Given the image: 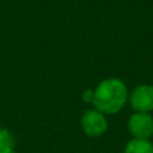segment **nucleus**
<instances>
[{"mask_svg": "<svg viewBox=\"0 0 153 153\" xmlns=\"http://www.w3.org/2000/svg\"><path fill=\"white\" fill-rule=\"evenodd\" d=\"M129 91L120 78H106L102 79L94 89L93 97V108L98 111L106 114H117L124 109L128 102Z\"/></svg>", "mask_w": 153, "mask_h": 153, "instance_id": "f257e3e1", "label": "nucleus"}, {"mask_svg": "<svg viewBox=\"0 0 153 153\" xmlns=\"http://www.w3.org/2000/svg\"><path fill=\"white\" fill-rule=\"evenodd\" d=\"M81 126L87 137H100L103 133H106L109 124L105 114L93 108L82 114Z\"/></svg>", "mask_w": 153, "mask_h": 153, "instance_id": "f03ea898", "label": "nucleus"}, {"mask_svg": "<svg viewBox=\"0 0 153 153\" xmlns=\"http://www.w3.org/2000/svg\"><path fill=\"white\" fill-rule=\"evenodd\" d=\"M130 108L134 111L152 113L153 111V85H137L128 97Z\"/></svg>", "mask_w": 153, "mask_h": 153, "instance_id": "7ed1b4c3", "label": "nucleus"}, {"mask_svg": "<svg viewBox=\"0 0 153 153\" xmlns=\"http://www.w3.org/2000/svg\"><path fill=\"white\" fill-rule=\"evenodd\" d=\"M126 126L132 138L151 140L153 136V117L151 113L134 111L133 114H130Z\"/></svg>", "mask_w": 153, "mask_h": 153, "instance_id": "20e7f679", "label": "nucleus"}, {"mask_svg": "<svg viewBox=\"0 0 153 153\" xmlns=\"http://www.w3.org/2000/svg\"><path fill=\"white\" fill-rule=\"evenodd\" d=\"M124 153H153V143L144 138H132L125 145Z\"/></svg>", "mask_w": 153, "mask_h": 153, "instance_id": "39448f33", "label": "nucleus"}, {"mask_svg": "<svg viewBox=\"0 0 153 153\" xmlns=\"http://www.w3.org/2000/svg\"><path fill=\"white\" fill-rule=\"evenodd\" d=\"M15 148V138L8 129L0 128V153H8Z\"/></svg>", "mask_w": 153, "mask_h": 153, "instance_id": "423d86ee", "label": "nucleus"}, {"mask_svg": "<svg viewBox=\"0 0 153 153\" xmlns=\"http://www.w3.org/2000/svg\"><path fill=\"white\" fill-rule=\"evenodd\" d=\"M93 97H94V89H86L82 93V100L85 103H91Z\"/></svg>", "mask_w": 153, "mask_h": 153, "instance_id": "0eeeda50", "label": "nucleus"}, {"mask_svg": "<svg viewBox=\"0 0 153 153\" xmlns=\"http://www.w3.org/2000/svg\"><path fill=\"white\" fill-rule=\"evenodd\" d=\"M8 153H16L15 151H11V152H8Z\"/></svg>", "mask_w": 153, "mask_h": 153, "instance_id": "6e6552de", "label": "nucleus"}]
</instances>
